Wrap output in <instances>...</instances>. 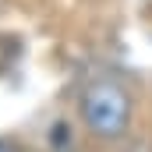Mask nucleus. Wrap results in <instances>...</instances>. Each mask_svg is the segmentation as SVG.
Listing matches in <instances>:
<instances>
[{"label":"nucleus","instance_id":"obj_1","mask_svg":"<svg viewBox=\"0 0 152 152\" xmlns=\"http://www.w3.org/2000/svg\"><path fill=\"white\" fill-rule=\"evenodd\" d=\"M78 117H81V127L88 131V138H96L103 145H113L131 131L134 99L117 78L96 75L78 92Z\"/></svg>","mask_w":152,"mask_h":152},{"label":"nucleus","instance_id":"obj_2","mask_svg":"<svg viewBox=\"0 0 152 152\" xmlns=\"http://www.w3.org/2000/svg\"><path fill=\"white\" fill-rule=\"evenodd\" d=\"M0 152H21V149H18V142H11V138H0Z\"/></svg>","mask_w":152,"mask_h":152}]
</instances>
